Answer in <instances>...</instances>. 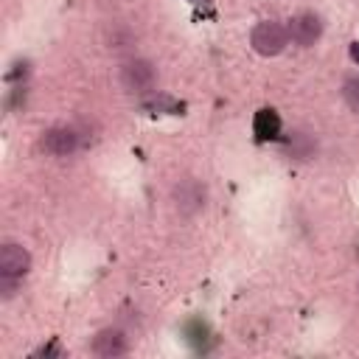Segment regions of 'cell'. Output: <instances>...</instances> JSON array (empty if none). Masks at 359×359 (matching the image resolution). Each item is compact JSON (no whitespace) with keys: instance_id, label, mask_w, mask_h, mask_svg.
<instances>
[{"instance_id":"ba28073f","label":"cell","mask_w":359,"mask_h":359,"mask_svg":"<svg viewBox=\"0 0 359 359\" xmlns=\"http://www.w3.org/2000/svg\"><path fill=\"white\" fill-rule=\"evenodd\" d=\"M286 154L292 160H311L317 154V140L309 132H292V137H286Z\"/></svg>"},{"instance_id":"52a82bcc","label":"cell","mask_w":359,"mask_h":359,"mask_svg":"<svg viewBox=\"0 0 359 359\" xmlns=\"http://www.w3.org/2000/svg\"><path fill=\"white\" fill-rule=\"evenodd\" d=\"M90 351H93L95 356H104V359L123 356V353L129 351V337H126V331H121V328H115V325L101 328V331L93 337Z\"/></svg>"},{"instance_id":"9c48e42d","label":"cell","mask_w":359,"mask_h":359,"mask_svg":"<svg viewBox=\"0 0 359 359\" xmlns=\"http://www.w3.org/2000/svg\"><path fill=\"white\" fill-rule=\"evenodd\" d=\"M342 98H345V104H348L353 112H359V76H351V79L342 84Z\"/></svg>"},{"instance_id":"6da1fadb","label":"cell","mask_w":359,"mask_h":359,"mask_svg":"<svg viewBox=\"0 0 359 359\" xmlns=\"http://www.w3.org/2000/svg\"><path fill=\"white\" fill-rule=\"evenodd\" d=\"M118 81H121V87H123L126 93H135V95L149 93V90L154 87V81H157V67H154L151 59L132 56V59H126V62L121 65Z\"/></svg>"},{"instance_id":"3957f363","label":"cell","mask_w":359,"mask_h":359,"mask_svg":"<svg viewBox=\"0 0 359 359\" xmlns=\"http://www.w3.org/2000/svg\"><path fill=\"white\" fill-rule=\"evenodd\" d=\"M171 202L177 208V213L182 216H196L199 210H205V202H208V188L205 182H199L196 177H182L174 191H171Z\"/></svg>"},{"instance_id":"8992f818","label":"cell","mask_w":359,"mask_h":359,"mask_svg":"<svg viewBox=\"0 0 359 359\" xmlns=\"http://www.w3.org/2000/svg\"><path fill=\"white\" fill-rule=\"evenodd\" d=\"M286 28H289V42H294L297 48H311L323 36V22L311 11H303V14L292 17Z\"/></svg>"},{"instance_id":"7c38bea8","label":"cell","mask_w":359,"mask_h":359,"mask_svg":"<svg viewBox=\"0 0 359 359\" xmlns=\"http://www.w3.org/2000/svg\"><path fill=\"white\" fill-rule=\"evenodd\" d=\"M191 3H205V0H191Z\"/></svg>"},{"instance_id":"8fae6325","label":"cell","mask_w":359,"mask_h":359,"mask_svg":"<svg viewBox=\"0 0 359 359\" xmlns=\"http://www.w3.org/2000/svg\"><path fill=\"white\" fill-rule=\"evenodd\" d=\"M353 59H359V48H353Z\"/></svg>"},{"instance_id":"7a4b0ae2","label":"cell","mask_w":359,"mask_h":359,"mask_svg":"<svg viewBox=\"0 0 359 359\" xmlns=\"http://www.w3.org/2000/svg\"><path fill=\"white\" fill-rule=\"evenodd\" d=\"M250 45H252V50L261 53V56H278V53H283L286 45H289V28H286L283 22H278V20H264V22H258V25L252 28Z\"/></svg>"},{"instance_id":"5b68a950","label":"cell","mask_w":359,"mask_h":359,"mask_svg":"<svg viewBox=\"0 0 359 359\" xmlns=\"http://www.w3.org/2000/svg\"><path fill=\"white\" fill-rule=\"evenodd\" d=\"M31 269V252L20 241H3L0 244V275L22 280Z\"/></svg>"},{"instance_id":"277c9868","label":"cell","mask_w":359,"mask_h":359,"mask_svg":"<svg viewBox=\"0 0 359 359\" xmlns=\"http://www.w3.org/2000/svg\"><path fill=\"white\" fill-rule=\"evenodd\" d=\"M81 146V132L76 126H50L39 137V149L50 157H70Z\"/></svg>"},{"instance_id":"30bf717a","label":"cell","mask_w":359,"mask_h":359,"mask_svg":"<svg viewBox=\"0 0 359 359\" xmlns=\"http://www.w3.org/2000/svg\"><path fill=\"white\" fill-rule=\"evenodd\" d=\"M266 126H269L272 132H278V118H275L272 109H261V112H258V123H255V129H258L261 137H266Z\"/></svg>"}]
</instances>
